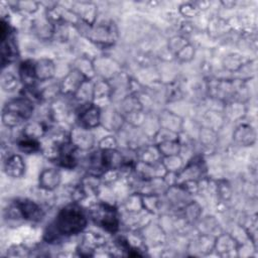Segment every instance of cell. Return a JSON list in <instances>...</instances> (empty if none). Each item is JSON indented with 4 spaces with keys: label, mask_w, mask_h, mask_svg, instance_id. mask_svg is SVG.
Masks as SVG:
<instances>
[{
    "label": "cell",
    "mask_w": 258,
    "mask_h": 258,
    "mask_svg": "<svg viewBox=\"0 0 258 258\" xmlns=\"http://www.w3.org/2000/svg\"><path fill=\"white\" fill-rule=\"evenodd\" d=\"M246 61L243 58V55L238 53H229L223 59V67L229 73H236Z\"/></svg>",
    "instance_id": "f546056e"
},
{
    "label": "cell",
    "mask_w": 258,
    "mask_h": 258,
    "mask_svg": "<svg viewBox=\"0 0 258 258\" xmlns=\"http://www.w3.org/2000/svg\"><path fill=\"white\" fill-rule=\"evenodd\" d=\"M125 119L123 114L112 106L101 109V125L107 131L119 132L124 128Z\"/></svg>",
    "instance_id": "4fadbf2b"
},
{
    "label": "cell",
    "mask_w": 258,
    "mask_h": 258,
    "mask_svg": "<svg viewBox=\"0 0 258 258\" xmlns=\"http://www.w3.org/2000/svg\"><path fill=\"white\" fill-rule=\"evenodd\" d=\"M30 30L41 40H49L54 36L55 26L48 20L45 13L40 17L31 19Z\"/></svg>",
    "instance_id": "2e32d148"
},
{
    "label": "cell",
    "mask_w": 258,
    "mask_h": 258,
    "mask_svg": "<svg viewBox=\"0 0 258 258\" xmlns=\"http://www.w3.org/2000/svg\"><path fill=\"white\" fill-rule=\"evenodd\" d=\"M76 122L78 125L93 130L101 125V109L93 103L78 107Z\"/></svg>",
    "instance_id": "8992f818"
},
{
    "label": "cell",
    "mask_w": 258,
    "mask_h": 258,
    "mask_svg": "<svg viewBox=\"0 0 258 258\" xmlns=\"http://www.w3.org/2000/svg\"><path fill=\"white\" fill-rule=\"evenodd\" d=\"M239 243L236 238L228 233H220L215 237L213 250H216L221 256L228 255L234 250H239Z\"/></svg>",
    "instance_id": "44dd1931"
},
{
    "label": "cell",
    "mask_w": 258,
    "mask_h": 258,
    "mask_svg": "<svg viewBox=\"0 0 258 258\" xmlns=\"http://www.w3.org/2000/svg\"><path fill=\"white\" fill-rule=\"evenodd\" d=\"M16 146L19 149V151L25 154H33L41 150L40 140L29 138V137L23 136L22 134L20 135V137L17 138Z\"/></svg>",
    "instance_id": "4316f807"
},
{
    "label": "cell",
    "mask_w": 258,
    "mask_h": 258,
    "mask_svg": "<svg viewBox=\"0 0 258 258\" xmlns=\"http://www.w3.org/2000/svg\"><path fill=\"white\" fill-rule=\"evenodd\" d=\"M189 42V40L187 39V37L181 35V34H175L173 36H171L168 41H167V48L172 52L173 56L175 55V53L177 51H179L184 45H186Z\"/></svg>",
    "instance_id": "1f68e13d"
},
{
    "label": "cell",
    "mask_w": 258,
    "mask_h": 258,
    "mask_svg": "<svg viewBox=\"0 0 258 258\" xmlns=\"http://www.w3.org/2000/svg\"><path fill=\"white\" fill-rule=\"evenodd\" d=\"M96 76L107 81H111L122 73L121 64L108 55H100L93 59Z\"/></svg>",
    "instance_id": "30bf717a"
},
{
    "label": "cell",
    "mask_w": 258,
    "mask_h": 258,
    "mask_svg": "<svg viewBox=\"0 0 258 258\" xmlns=\"http://www.w3.org/2000/svg\"><path fill=\"white\" fill-rule=\"evenodd\" d=\"M233 141L239 146H251L256 141V132L248 123L239 124L233 131Z\"/></svg>",
    "instance_id": "d6986e66"
},
{
    "label": "cell",
    "mask_w": 258,
    "mask_h": 258,
    "mask_svg": "<svg viewBox=\"0 0 258 258\" xmlns=\"http://www.w3.org/2000/svg\"><path fill=\"white\" fill-rule=\"evenodd\" d=\"M72 68L81 72L88 80H94V78L96 77L93 59L90 58L87 54H82L76 57L73 61Z\"/></svg>",
    "instance_id": "484cf974"
},
{
    "label": "cell",
    "mask_w": 258,
    "mask_h": 258,
    "mask_svg": "<svg viewBox=\"0 0 258 258\" xmlns=\"http://www.w3.org/2000/svg\"><path fill=\"white\" fill-rule=\"evenodd\" d=\"M157 120L159 128L166 129L177 134H180L183 129V119L178 114L169 110L160 111L157 116Z\"/></svg>",
    "instance_id": "e0dca14e"
},
{
    "label": "cell",
    "mask_w": 258,
    "mask_h": 258,
    "mask_svg": "<svg viewBox=\"0 0 258 258\" xmlns=\"http://www.w3.org/2000/svg\"><path fill=\"white\" fill-rule=\"evenodd\" d=\"M195 54H196L195 46L190 42H188L179 51L175 53L174 58L180 62H188L195 57Z\"/></svg>",
    "instance_id": "836d02e7"
},
{
    "label": "cell",
    "mask_w": 258,
    "mask_h": 258,
    "mask_svg": "<svg viewBox=\"0 0 258 258\" xmlns=\"http://www.w3.org/2000/svg\"><path fill=\"white\" fill-rule=\"evenodd\" d=\"M98 148L101 150L117 149V148H119L118 139L113 135L104 136L98 141Z\"/></svg>",
    "instance_id": "8d00e7d4"
},
{
    "label": "cell",
    "mask_w": 258,
    "mask_h": 258,
    "mask_svg": "<svg viewBox=\"0 0 258 258\" xmlns=\"http://www.w3.org/2000/svg\"><path fill=\"white\" fill-rule=\"evenodd\" d=\"M35 75L38 83L53 80L56 74V66L49 57H40L34 60Z\"/></svg>",
    "instance_id": "ac0fdd59"
},
{
    "label": "cell",
    "mask_w": 258,
    "mask_h": 258,
    "mask_svg": "<svg viewBox=\"0 0 258 258\" xmlns=\"http://www.w3.org/2000/svg\"><path fill=\"white\" fill-rule=\"evenodd\" d=\"M137 158L144 163H158L162 160V155L155 143H148L136 150Z\"/></svg>",
    "instance_id": "7402d4cb"
},
{
    "label": "cell",
    "mask_w": 258,
    "mask_h": 258,
    "mask_svg": "<svg viewBox=\"0 0 258 258\" xmlns=\"http://www.w3.org/2000/svg\"><path fill=\"white\" fill-rule=\"evenodd\" d=\"M69 139L80 151H91L96 144L93 131L78 124L73 126L69 131Z\"/></svg>",
    "instance_id": "ba28073f"
},
{
    "label": "cell",
    "mask_w": 258,
    "mask_h": 258,
    "mask_svg": "<svg viewBox=\"0 0 258 258\" xmlns=\"http://www.w3.org/2000/svg\"><path fill=\"white\" fill-rule=\"evenodd\" d=\"M70 8L75 12L82 23L93 25L98 20L99 9L96 3L91 1H76L71 3Z\"/></svg>",
    "instance_id": "7c38bea8"
},
{
    "label": "cell",
    "mask_w": 258,
    "mask_h": 258,
    "mask_svg": "<svg viewBox=\"0 0 258 258\" xmlns=\"http://www.w3.org/2000/svg\"><path fill=\"white\" fill-rule=\"evenodd\" d=\"M217 185V195L218 199H220L222 202L229 201L232 197V186L229 183L228 180L225 179H218L216 180Z\"/></svg>",
    "instance_id": "d6a6232c"
},
{
    "label": "cell",
    "mask_w": 258,
    "mask_h": 258,
    "mask_svg": "<svg viewBox=\"0 0 258 258\" xmlns=\"http://www.w3.org/2000/svg\"><path fill=\"white\" fill-rule=\"evenodd\" d=\"M61 179V172L57 167L43 168L38 175V187L47 191H53L60 185Z\"/></svg>",
    "instance_id": "9a60e30c"
},
{
    "label": "cell",
    "mask_w": 258,
    "mask_h": 258,
    "mask_svg": "<svg viewBox=\"0 0 258 258\" xmlns=\"http://www.w3.org/2000/svg\"><path fill=\"white\" fill-rule=\"evenodd\" d=\"M89 219L95 225L110 234H116L121 226L120 212L113 205L106 201H98L87 210Z\"/></svg>",
    "instance_id": "277c9868"
},
{
    "label": "cell",
    "mask_w": 258,
    "mask_h": 258,
    "mask_svg": "<svg viewBox=\"0 0 258 258\" xmlns=\"http://www.w3.org/2000/svg\"><path fill=\"white\" fill-rule=\"evenodd\" d=\"M178 13L185 18H191L199 15L201 12L195 2H185L178 6Z\"/></svg>",
    "instance_id": "d590c367"
},
{
    "label": "cell",
    "mask_w": 258,
    "mask_h": 258,
    "mask_svg": "<svg viewBox=\"0 0 258 258\" xmlns=\"http://www.w3.org/2000/svg\"><path fill=\"white\" fill-rule=\"evenodd\" d=\"M3 171L11 178H21L26 171V163L22 155L12 153L3 160Z\"/></svg>",
    "instance_id": "5bb4252c"
},
{
    "label": "cell",
    "mask_w": 258,
    "mask_h": 258,
    "mask_svg": "<svg viewBox=\"0 0 258 258\" xmlns=\"http://www.w3.org/2000/svg\"><path fill=\"white\" fill-rule=\"evenodd\" d=\"M10 10H13L21 15H34L38 12L41 7V2L32 0H22V1H9L6 2Z\"/></svg>",
    "instance_id": "603a6c76"
},
{
    "label": "cell",
    "mask_w": 258,
    "mask_h": 258,
    "mask_svg": "<svg viewBox=\"0 0 258 258\" xmlns=\"http://www.w3.org/2000/svg\"><path fill=\"white\" fill-rule=\"evenodd\" d=\"M75 29L96 46L110 47L118 38V29L112 20H97L93 25L81 23Z\"/></svg>",
    "instance_id": "3957f363"
},
{
    "label": "cell",
    "mask_w": 258,
    "mask_h": 258,
    "mask_svg": "<svg viewBox=\"0 0 258 258\" xmlns=\"http://www.w3.org/2000/svg\"><path fill=\"white\" fill-rule=\"evenodd\" d=\"M0 86L3 92L11 94L16 91H19L22 89V84L20 82V79L18 75H15L11 71H5L2 70L1 78H0Z\"/></svg>",
    "instance_id": "cb8c5ba5"
},
{
    "label": "cell",
    "mask_w": 258,
    "mask_h": 258,
    "mask_svg": "<svg viewBox=\"0 0 258 258\" xmlns=\"http://www.w3.org/2000/svg\"><path fill=\"white\" fill-rule=\"evenodd\" d=\"M162 157L178 155L181 152V143L178 140H168L156 143Z\"/></svg>",
    "instance_id": "f1b7e54d"
},
{
    "label": "cell",
    "mask_w": 258,
    "mask_h": 258,
    "mask_svg": "<svg viewBox=\"0 0 258 258\" xmlns=\"http://www.w3.org/2000/svg\"><path fill=\"white\" fill-rule=\"evenodd\" d=\"M15 202L18 206L23 221L38 223L43 219L45 212L39 202L29 198L15 199Z\"/></svg>",
    "instance_id": "9c48e42d"
},
{
    "label": "cell",
    "mask_w": 258,
    "mask_h": 258,
    "mask_svg": "<svg viewBox=\"0 0 258 258\" xmlns=\"http://www.w3.org/2000/svg\"><path fill=\"white\" fill-rule=\"evenodd\" d=\"M199 139L201 146L205 148L214 147L218 142L217 131L209 127L202 126L199 131Z\"/></svg>",
    "instance_id": "83f0119b"
},
{
    "label": "cell",
    "mask_w": 258,
    "mask_h": 258,
    "mask_svg": "<svg viewBox=\"0 0 258 258\" xmlns=\"http://www.w3.org/2000/svg\"><path fill=\"white\" fill-rule=\"evenodd\" d=\"M77 251L81 256H93L96 250H102L108 246L106 238L95 232H83Z\"/></svg>",
    "instance_id": "52a82bcc"
},
{
    "label": "cell",
    "mask_w": 258,
    "mask_h": 258,
    "mask_svg": "<svg viewBox=\"0 0 258 258\" xmlns=\"http://www.w3.org/2000/svg\"><path fill=\"white\" fill-rule=\"evenodd\" d=\"M17 75L20 79L22 87H32L37 85V79L35 75L34 60L27 58L19 62L17 68Z\"/></svg>",
    "instance_id": "ffe728a7"
},
{
    "label": "cell",
    "mask_w": 258,
    "mask_h": 258,
    "mask_svg": "<svg viewBox=\"0 0 258 258\" xmlns=\"http://www.w3.org/2000/svg\"><path fill=\"white\" fill-rule=\"evenodd\" d=\"M35 111V105L26 98L18 95L15 98L8 100L1 112V121L5 128L15 129L23 126L30 120Z\"/></svg>",
    "instance_id": "7a4b0ae2"
},
{
    "label": "cell",
    "mask_w": 258,
    "mask_h": 258,
    "mask_svg": "<svg viewBox=\"0 0 258 258\" xmlns=\"http://www.w3.org/2000/svg\"><path fill=\"white\" fill-rule=\"evenodd\" d=\"M88 79L78 70L71 68L69 72L62 77L59 82L60 86V95L67 97H74L81 86Z\"/></svg>",
    "instance_id": "8fae6325"
},
{
    "label": "cell",
    "mask_w": 258,
    "mask_h": 258,
    "mask_svg": "<svg viewBox=\"0 0 258 258\" xmlns=\"http://www.w3.org/2000/svg\"><path fill=\"white\" fill-rule=\"evenodd\" d=\"M208 166L203 154L192 155L176 172L175 184H182L187 181H200L207 177Z\"/></svg>",
    "instance_id": "5b68a950"
},
{
    "label": "cell",
    "mask_w": 258,
    "mask_h": 258,
    "mask_svg": "<svg viewBox=\"0 0 258 258\" xmlns=\"http://www.w3.org/2000/svg\"><path fill=\"white\" fill-rule=\"evenodd\" d=\"M88 221V212L79 203L71 202L62 206L53 221L47 225L43 233V240L52 244L62 238L82 234L87 228Z\"/></svg>",
    "instance_id": "6da1fadb"
},
{
    "label": "cell",
    "mask_w": 258,
    "mask_h": 258,
    "mask_svg": "<svg viewBox=\"0 0 258 258\" xmlns=\"http://www.w3.org/2000/svg\"><path fill=\"white\" fill-rule=\"evenodd\" d=\"M163 166L167 170V172H178L184 165L183 158L180 154L178 155H172V156H166L162 157L161 160Z\"/></svg>",
    "instance_id": "4dcf8cb0"
},
{
    "label": "cell",
    "mask_w": 258,
    "mask_h": 258,
    "mask_svg": "<svg viewBox=\"0 0 258 258\" xmlns=\"http://www.w3.org/2000/svg\"><path fill=\"white\" fill-rule=\"evenodd\" d=\"M32 250L24 244H13L7 249V256L11 257H23V256H30Z\"/></svg>",
    "instance_id": "e575fe53"
},
{
    "label": "cell",
    "mask_w": 258,
    "mask_h": 258,
    "mask_svg": "<svg viewBox=\"0 0 258 258\" xmlns=\"http://www.w3.org/2000/svg\"><path fill=\"white\" fill-rule=\"evenodd\" d=\"M231 30V25L228 19H225L221 16H213L209 19L208 22V31L209 34L213 37H220Z\"/></svg>",
    "instance_id": "d4e9b609"
}]
</instances>
